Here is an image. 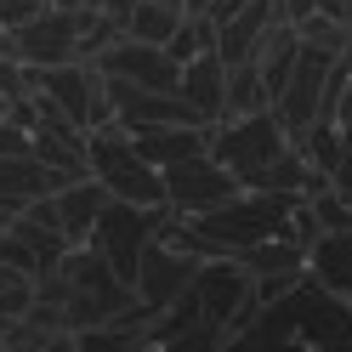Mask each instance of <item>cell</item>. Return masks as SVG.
Here are the masks:
<instances>
[{
  "label": "cell",
  "mask_w": 352,
  "mask_h": 352,
  "mask_svg": "<svg viewBox=\"0 0 352 352\" xmlns=\"http://www.w3.org/2000/svg\"><path fill=\"white\" fill-rule=\"evenodd\" d=\"M0 57H6V29H0Z\"/></svg>",
  "instance_id": "4316f807"
},
{
  "label": "cell",
  "mask_w": 352,
  "mask_h": 352,
  "mask_svg": "<svg viewBox=\"0 0 352 352\" xmlns=\"http://www.w3.org/2000/svg\"><path fill=\"white\" fill-rule=\"evenodd\" d=\"M307 273L352 301V228L346 233H318L313 250H307Z\"/></svg>",
  "instance_id": "4fadbf2b"
},
{
  "label": "cell",
  "mask_w": 352,
  "mask_h": 352,
  "mask_svg": "<svg viewBox=\"0 0 352 352\" xmlns=\"http://www.w3.org/2000/svg\"><path fill=\"white\" fill-rule=\"evenodd\" d=\"M34 91H46L74 125H108L114 102H108V80L97 63H57V69H34Z\"/></svg>",
  "instance_id": "5b68a950"
},
{
  "label": "cell",
  "mask_w": 352,
  "mask_h": 352,
  "mask_svg": "<svg viewBox=\"0 0 352 352\" xmlns=\"http://www.w3.org/2000/svg\"><path fill=\"white\" fill-rule=\"evenodd\" d=\"M329 120H336L341 131H352V74H346V85H341V97H336V108H329Z\"/></svg>",
  "instance_id": "cb8c5ba5"
},
{
  "label": "cell",
  "mask_w": 352,
  "mask_h": 352,
  "mask_svg": "<svg viewBox=\"0 0 352 352\" xmlns=\"http://www.w3.org/2000/svg\"><path fill=\"white\" fill-rule=\"evenodd\" d=\"M108 193L97 176H80V182H63L57 188V216H63V233H69V245H85L91 239V228H97V216L108 210Z\"/></svg>",
  "instance_id": "7c38bea8"
},
{
  "label": "cell",
  "mask_w": 352,
  "mask_h": 352,
  "mask_svg": "<svg viewBox=\"0 0 352 352\" xmlns=\"http://www.w3.org/2000/svg\"><path fill=\"white\" fill-rule=\"evenodd\" d=\"M6 52L29 69H57V63H80V12L74 6H52L29 17V23L6 29Z\"/></svg>",
  "instance_id": "277c9868"
},
{
  "label": "cell",
  "mask_w": 352,
  "mask_h": 352,
  "mask_svg": "<svg viewBox=\"0 0 352 352\" xmlns=\"http://www.w3.org/2000/svg\"><path fill=\"white\" fill-rule=\"evenodd\" d=\"M182 97L199 108V120L205 125H222L228 120V63H222V52H199V57H188L182 63Z\"/></svg>",
  "instance_id": "30bf717a"
},
{
  "label": "cell",
  "mask_w": 352,
  "mask_h": 352,
  "mask_svg": "<svg viewBox=\"0 0 352 352\" xmlns=\"http://www.w3.org/2000/svg\"><path fill=\"white\" fill-rule=\"evenodd\" d=\"M284 23L278 17V0H245L222 29H216V52H222V63H250L261 52V40H267V29Z\"/></svg>",
  "instance_id": "9c48e42d"
},
{
  "label": "cell",
  "mask_w": 352,
  "mask_h": 352,
  "mask_svg": "<svg viewBox=\"0 0 352 352\" xmlns=\"http://www.w3.org/2000/svg\"><path fill=\"white\" fill-rule=\"evenodd\" d=\"M296 57H301V34H296V23H273L267 40H261V52H256V69H261V85H267V102L284 91V80H290Z\"/></svg>",
  "instance_id": "9a60e30c"
},
{
  "label": "cell",
  "mask_w": 352,
  "mask_h": 352,
  "mask_svg": "<svg viewBox=\"0 0 352 352\" xmlns=\"http://www.w3.org/2000/svg\"><path fill=\"white\" fill-rule=\"evenodd\" d=\"M182 6L176 0H131L125 12V34L131 40H148V46H170V34L182 29Z\"/></svg>",
  "instance_id": "2e32d148"
},
{
  "label": "cell",
  "mask_w": 352,
  "mask_h": 352,
  "mask_svg": "<svg viewBox=\"0 0 352 352\" xmlns=\"http://www.w3.org/2000/svg\"><path fill=\"white\" fill-rule=\"evenodd\" d=\"M52 0H0V29H17V23H29V17H40Z\"/></svg>",
  "instance_id": "603a6c76"
},
{
  "label": "cell",
  "mask_w": 352,
  "mask_h": 352,
  "mask_svg": "<svg viewBox=\"0 0 352 352\" xmlns=\"http://www.w3.org/2000/svg\"><path fill=\"white\" fill-rule=\"evenodd\" d=\"M284 148H290V137H284V125H278V114H273V108L210 125V153H216V160H222V165H228L245 188H256V176L267 170Z\"/></svg>",
  "instance_id": "7a4b0ae2"
},
{
  "label": "cell",
  "mask_w": 352,
  "mask_h": 352,
  "mask_svg": "<svg viewBox=\"0 0 352 352\" xmlns=\"http://www.w3.org/2000/svg\"><path fill=\"white\" fill-rule=\"evenodd\" d=\"M228 120L239 114H261V108H273L267 102V85H261V69H256V57L250 63H228Z\"/></svg>",
  "instance_id": "ac0fdd59"
},
{
  "label": "cell",
  "mask_w": 352,
  "mask_h": 352,
  "mask_svg": "<svg viewBox=\"0 0 352 352\" xmlns=\"http://www.w3.org/2000/svg\"><path fill=\"white\" fill-rule=\"evenodd\" d=\"M85 165L91 176L114 193V199H131V205H165V170L148 165L137 142H131V131L120 120L108 125H91V137H85Z\"/></svg>",
  "instance_id": "6da1fadb"
},
{
  "label": "cell",
  "mask_w": 352,
  "mask_h": 352,
  "mask_svg": "<svg viewBox=\"0 0 352 352\" xmlns=\"http://www.w3.org/2000/svg\"><path fill=\"white\" fill-rule=\"evenodd\" d=\"M216 46V23H210V17H182V29H176L170 34V57L176 63H188V57H199V52H210Z\"/></svg>",
  "instance_id": "ffe728a7"
},
{
  "label": "cell",
  "mask_w": 352,
  "mask_h": 352,
  "mask_svg": "<svg viewBox=\"0 0 352 352\" xmlns=\"http://www.w3.org/2000/svg\"><path fill=\"white\" fill-rule=\"evenodd\" d=\"M165 210H170V205H131V199H108V210L97 216V228H91V239H85V245L102 250V256H108V267H114V273L131 284V278H137V261H142V245H148L153 233H160Z\"/></svg>",
  "instance_id": "3957f363"
},
{
  "label": "cell",
  "mask_w": 352,
  "mask_h": 352,
  "mask_svg": "<svg viewBox=\"0 0 352 352\" xmlns=\"http://www.w3.org/2000/svg\"><path fill=\"white\" fill-rule=\"evenodd\" d=\"M307 205H313V216H318V228H324V233H346V228H352V205L341 199L336 188L307 193Z\"/></svg>",
  "instance_id": "44dd1931"
},
{
  "label": "cell",
  "mask_w": 352,
  "mask_h": 352,
  "mask_svg": "<svg viewBox=\"0 0 352 352\" xmlns=\"http://www.w3.org/2000/svg\"><path fill=\"white\" fill-rule=\"evenodd\" d=\"M318 12L324 17H341V23H346V17H352V0H318ZM352 29V23H346Z\"/></svg>",
  "instance_id": "484cf974"
},
{
  "label": "cell",
  "mask_w": 352,
  "mask_h": 352,
  "mask_svg": "<svg viewBox=\"0 0 352 352\" xmlns=\"http://www.w3.org/2000/svg\"><path fill=\"white\" fill-rule=\"evenodd\" d=\"M131 142L148 165H176V160H193V153L210 148V125H148V131H131Z\"/></svg>",
  "instance_id": "8fae6325"
},
{
  "label": "cell",
  "mask_w": 352,
  "mask_h": 352,
  "mask_svg": "<svg viewBox=\"0 0 352 352\" xmlns=\"http://www.w3.org/2000/svg\"><path fill=\"white\" fill-rule=\"evenodd\" d=\"M57 170L40 165V153H12V160H0V199H17V205H29L40 199V193H57Z\"/></svg>",
  "instance_id": "5bb4252c"
},
{
  "label": "cell",
  "mask_w": 352,
  "mask_h": 352,
  "mask_svg": "<svg viewBox=\"0 0 352 352\" xmlns=\"http://www.w3.org/2000/svg\"><path fill=\"white\" fill-rule=\"evenodd\" d=\"M102 74H120L131 85H148V91H182V63H176L165 46H148V40H131L120 34L114 46L97 57Z\"/></svg>",
  "instance_id": "52a82bcc"
},
{
  "label": "cell",
  "mask_w": 352,
  "mask_h": 352,
  "mask_svg": "<svg viewBox=\"0 0 352 352\" xmlns=\"http://www.w3.org/2000/svg\"><path fill=\"white\" fill-rule=\"evenodd\" d=\"M239 261H245L250 273H307V245H296V239L273 233V239H261V245L239 250Z\"/></svg>",
  "instance_id": "e0dca14e"
},
{
  "label": "cell",
  "mask_w": 352,
  "mask_h": 352,
  "mask_svg": "<svg viewBox=\"0 0 352 352\" xmlns=\"http://www.w3.org/2000/svg\"><path fill=\"white\" fill-rule=\"evenodd\" d=\"M12 153H34V131H23L17 120L0 114V160H12Z\"/></svg>",
  "instance_id": "7402d4cb"
},
{
  "label": "cell",
  "mask_w": 352,
  "mask_h": 352,
  "mask_svg": "<svg viewBox=\"0 0 352 352\" xmlns=\"http://www.w3.org/2000/svg\"><path fill=\"white\" fill-rule=\"evenodd\" d=\"M307 12H318V0H278V17H284V23H301Z\"/></svg>",
  "instance_id": "d4e9b609"
},
{
  "label": "cell",
  "mask_w": 352,
  "mask_h": 352,
  "mask_svg": "<svg viewBox=\"0 0 352 352\" xmlns=\"http://www.w3.org/2000/svg\"><path fill=\"white\" fill-rule=\"evenodd\" d=\"M296 34H301V46H318L329 57H341L352 46V29L341 23V17H324V12H307L301 23H296Z\"/></svg>",
  "instance_id": "d6986e66"
},
{
  "label": "cell",
  "mask_w": 352,
  "mask_h": 352,
  "mask_svg": "<svg viewBox=\"0 0 352 352\" xmlns=\"http://www.w3.org/2000/svg\"><path fill=\"white\" fill-rule=\"evenodd\" d=\"M193 273H199V256L176 250V245H165V239H148V245H142V261H137V278H131V290H137L148 307H160V313H165V307L193 284Z\"/></svg>",
  "instance_id": "ba28073f"
},
{
  "label": "cell",
  "mask_w": 352,
  "mask_h": 352,
  "mask_svg": "<svg viewBox=\"0 0 352 352\" xmlns=\"http://www.w3.org/2000/svg\"><path fill=\"white\" fill-rule=\"evenodd\" d=\"M245 188L239 176L216 160V153H193V160H176L165 165V205L176 216H199V210H216L222 199H233V193Z\"/></svg>",
  "instance_id": "8992f818"
}]
</instances>
